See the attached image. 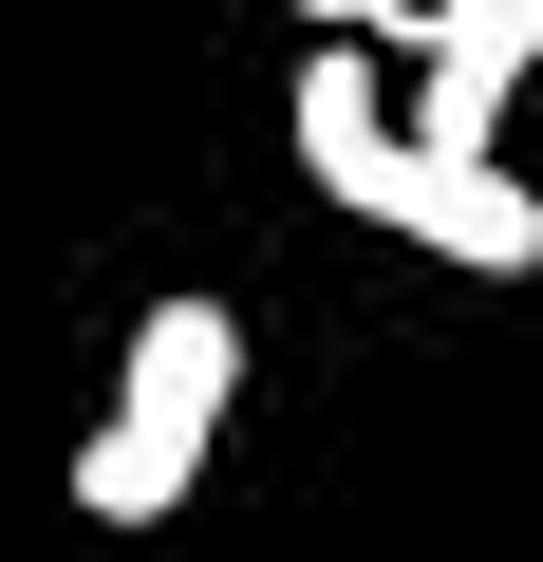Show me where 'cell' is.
Returning <instances> with one entry per match:
<instances>
[{
  "mask_svg": "<svg viewBox=\"0 0 543 562\" xmlns=\"http://www.w3.org/2000/svg\"><path fill=\"white\" fill-rule=\"evenodd\" d=\"M301 169H319V206H357V225H394V244H431V262L543 281V188H524V169H468V150H412V132L375 113V57H357V38L301 57Z\"/></svg>",
  "mask_w": 543,
  "mask_h": 562,
  "instance_id": "6da1fadb",
  "label": "cell"
},
{
  "mask_svg": "<svg viewBox=\"0 0 543 562\" xmlns=\"http://www.w3.org/2000/svg\"><path fill=\"white\" fill-rule=\"evenodd\" d=\"M225 394H244V319H225V301H150L113 413L76 431V506H94V525H169L188 469H206V431H225Z\"/></svg>",
  "mask_w": 543,
  "mask_h": 562,
  "instance_id": "7a4b0ae2",
  "label": "cell"
},
{
  "mask_svg": "<svg viewBox=\"0 0 543 562\" xmlns=\"http://www.w3.org/2000/svg\"><path fill=\"white\" fill-rule=\"evenodd\" d=\"M543 76V0H412V150H468L506 132V94Z\"/></svg>",
  "mask_w": 543,
  "mask_h": 562,
  "instance_id": "3957f363",
  "label": "cell"
},
{
  "mask_svg": "<svg viewBox=\"0 0 543 562\" xmlns=\"http://www.w3.org/2000/svg\"><path fill=\"white\" fill-rule=\"evenodd\" d=\"M301 20H338V38H357V20H394V38H412V0H301Z\"/></svg>",
  "mask_w": 543,
  "mask_h": 562,
  "instance_id": "277c9868",
  "label": "cell"
}]
</instances>
